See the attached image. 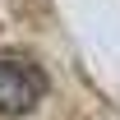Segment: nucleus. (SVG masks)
Masks as SVG:
<instances>
[{
  "instance_id": "nucleus-1",
  "label": "nucleus",
  "mask_w": 120,
  "mask_h": 120,
  "mask_svg": "<svg viewBox=\"0 0 120 120\" xmlns=\"http://www.w3.org/2000/svg\"><path fill=\"white\" fill-rule=\"evenodd\" d=\"M46 97V69L23 51H0V116H28Z\"/></svg>"
}]
</instances>
